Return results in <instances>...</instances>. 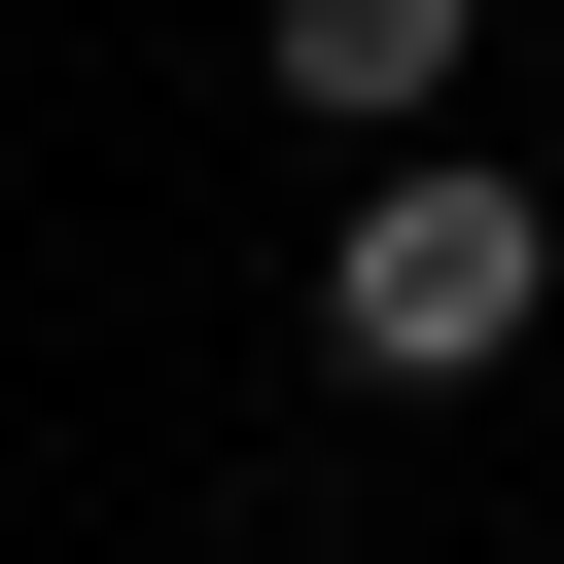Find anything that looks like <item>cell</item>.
Segmentation results:
<instances>
[{"mask_svg": "<svg viewBox=\"0 0 564 564\" xmlns=\"http://www.w3.org/2000/svg\"><path fill=\"white\" fill-rule=\"evenodd\" d=\"M564 317V212L529 176H458V141H352V247H317V352L352 388H494Z\"/></svg>", "mask_w": 564, "mask_h": 564, "instance_id": "6da1fadb", "label": "cell"}, {"mask_svg": "<svg viewBox=\"0 0 564 564\" xmlns=\"http://www.w3.org/2000/svg\"><path fill=\"white\" fill-rule=\"evenodd\" d=\"M247 70H282L317 141H423V106L494 70V0H247Z\"/></svg>", "mask_w": 564, "mask_h": 564, "instance_id": "7a4b0ae2", "label": "cell"}]
</instances>
